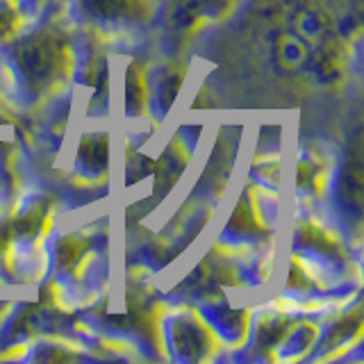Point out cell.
Here are the masks:
<instances>
[{"label":"cell","mask_w":364,"mask_h":364,"mask_svg":"<svg viewBox=\"0 0 364 364\" xmlns=\"http://www.w3.org/2000/svg\"><path fill=\"white\" fill-rule=\"evenodd\" d=\"M18 28V7L14 0H0V39H7Z\"/></svg>","instance_id":"30bf717a"},{"label":"cell","mask_w":364,"mask_h":364,"mask_svg":"<svg viewBox=\"0 0 364 364\" xmlns=\"http://www.w3.org/2000/svg\"><path fill=\"white\" fill-rule=\"evenodd\" d=\"M339 203L344 205V210L348 214L360 216V210H362V171H360V157L353 155L348 159V164L344 166L339 176Z\"/></svg>","instance_id":"ba28073f"},{"label":"cell","mask_w":364,"mask_h":364,"mask_svg":"<svg viewBox=\"0 0 364 364\" xmlns=\"http://www.w3.org/2000/svg\"><path fill=\"white\" fill-rule=\"evenodd\" d=\"M321 164H323V159H318L312 153L299 157V168H296V191L305 193V196L310 198L323 189L326 168Z\"/></svg>","instance_id":"9c48e42d"},{"label":"cell","mask_w":364,"mask_h":364,"mask_svg":"<svg viewBox=\"0 0 364 364\" xmlns=\"http://www.w3.org/2000/svg\"><path fill=\"white\" fill-rule=\"evenodd\" d=\"M267 53L273 71L280 75H310L312 48L282 21L267 30Z\"/></svg>","instance_id":"3957f363"},{"label":"cell","mask_w":364,"mask_h":364,"mask_svg":"<svg viewBox=\"0 0 364 364\" xmlns=\"http://www.w3.org/2000/svg\"><path fill=\"white\" fill-rule=\"evenodd\" d=\"M185 80V68L180 66H164L159 71V77L155 80L153 87H148V107L157 119H164L178 100V91Z\"/></svg>","instance_id":"8992f818"},{"label":"cell","mask_w":364,"mask_h":364,"mask_svg":"<svg viewBox=\"0 0 364 364\" xmlns=\"http://www.w3.org/2000/svg\"><path fill=\"white\" fill-rule=\"evenodd\" d=\"M109 171V134L87 132L77 146L75 173L87 182H100Z\"/></svg>","instance_id":"5b68a950"},{"label":"cell","mask_w":364,"mask_h":364,"mask_svg":"<svg viewBox=\"0 0 364 364\" xmlns=\"http://www.w3.org/2000/svg\"><path fill=\"white\" fill-rule=\"evenodd\" d=\"M148 112V77L139 62L125 68V114L146 117Z\"/></svg>","instance_id":"52a82bcc"},{"label":"cell","mask_w":364,"mask_h":364,"mask_svg":"<svg viewBox=\"0 0 364 364\" xmlns=\"http://www.w3.org/2000/svg\"><path fill=\"white\" fill-rule=\"evenodd\" d=\"M80 18L102 30L141 26L153 14V0H75Z\"/></svg>","instance_id":"7a4b0ae2"},{"label":"cell","mask_w":364,"mask_h":364,"mask_svg":"<svg viewBox=\"0 0 364 364\" xmlns=\"http://www.w3.org/2000/svg\"><path fill=\"white\" fill-rule=\"evenodd\" d=\"M11 57H14L23 85L32 94H41L60 85L71 66V50H68L66 39L53 30H39L30 37L18 39Z\"/></svg>","instance_id":"6da1fadb"},{"label":"cell","mask_w":364,"mask_h":364,"mask_svg":"<svg viewBox=\"0 0 364 364\" xmlns=\"http://www.w3.org/2000/svg\"><path fill=\"white\" fill-rule=\"evenodd\" d=\"M235 7L237 0H176L168 21L171 28L182 37V34H193L205 26L223 21L232 14Z\"/></svg>","instance_id":"277c9868"}]
</instances>
